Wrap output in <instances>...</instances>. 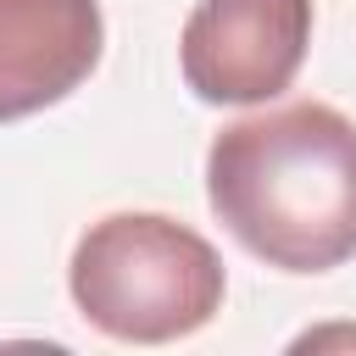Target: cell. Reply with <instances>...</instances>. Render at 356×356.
Wrapping results in <instances>:
<instances>
[{"label": "cell", "instance_id": "277c9868", "mask_svg": "<svg viewBox=\"0 0 356 356\" xmlns=\"http://www.w3.org/2000/svg\"><path fill=\"white\" fill-rule=\"evenodd\" d=\"M100 0H0V122L67 100L100 61Z\"/></svg>", "mask_w": 356, "mask_h": 356}, {"label": "cell", "instance_id": "3957f363", "mask_svg": "<svg viewBox=\"0 0 356 356\" xmlns=\"http://www.w3.org/2000/svg\"><path fill=\"white\" fill-rule=\"evenodd\" d=\"M312 44V0H200L184 22V83L211 106H256L295 83Z\"/></svg>", "mask_w": 356, "mask_h": 356}, {"label": "cell", "instance_id": "6da1fadb", "mask_svg": "<svg viewBox=\"0 0 356 356\" xmlns=\"http://www.w3.org/2000/svg\"><path fill=\"white\" fill-rule=\"evenodd\" d=\"M217 222L278 273H328L356 256V122L295 100L228 122L206 150Z\"/></svg>", "mask_w": 356, "mask_h": 356}, {"label": "cell", "instance_id": "7a4b0ae2", "mask_svg": "<svg viewBox=\"0 0 356 356\" xmlns=\"http://www.w3.org/2000/svg\"><path fill=\"white\" fill-rule=\"evenodd\" d=\"M78 312L134 345H161L206 328L222 306V256L206 234L161 211H111L72 250Z\"/></svg>", "mask_w": 356, "mask_h": 356}]
</instances>
